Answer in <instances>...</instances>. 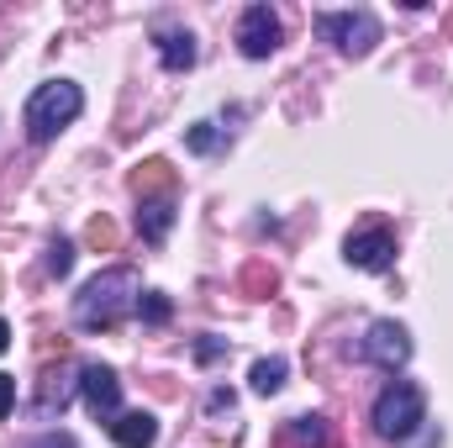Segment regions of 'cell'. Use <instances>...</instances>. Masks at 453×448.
I'll return each mask as SVG.
<instances>
[{"label":"cell","instance_id":"6da1fadb","mask_svg":"<svg viewBox=\"0 0 453 448\" xmlns=\"http://www.w3.org/2000/svg\"><path fill=\"white\" fill-rule=\"evenodd\" d=\"M137 274L132 269H101L80 296H74V322L85 328V333H111L127 322V312H137Z\"/></svg>","mask_w":453,"mask_h":448},{"label":"cell","instance_id":"7a4b0ae2","mask_svg":"<svg viewBox=\"0 0 453 448\" xmlns=\"http://www.w3.org/2000/svg\"><path fill=\"white\" fill-rule=\"evenodd\" d=\"M80 112H85L80 85H74V80H48V85L32 90V101H27V112H21V127H27L32 143H53Z\"/></svg>","mask_w":453,"mask_h":448},{"label":"cell","instance_id":"3957f363","mask_svg":"<svg viewBox=\"0 0 453 448\" xmlns=\"http://www.w3.org/2000/svg\"><path fill=\"white\" fill-rule=\"evenodd\" d=\"M422 422H427L422 385H411V380H390V385L374 396V433H380V438L406 444V438H417Z\"/></svg>","mask_w":453,"mask_h":448},{"label":"cell","instance_id":"277c9868","mask_svg":"<svg viewBox=\"0 0 453 448\" xmlns=\"http://www.w3.org/2000/svg\"><path fill=\"white\" fill-rule=\"evenodd\" d=\"M317 32L348 53V58H364V53H374V42H380V21H374V11H322L317 16Z\"/></svg>","mask_w":453,"mask_h":448},{"label":"cell","instance_id":"5b68a950","mask_svg":"<svg viewBox=\"0 0 453 448\" xmlns=\"http://www.w3.org/2000/svg\"><path fill=\"white\" fill-rule=\"evenodd\" d=\"M342 259L364 274H385L395 264V232L390 227H364V232H348L342 243Z\"/></svg>","mask_w":453,"mask_h":448},{"label":"cell","instance_id":"8992f818","mask_svg":"<svg viewBox=\"0 0 453 448\" xmlns=\"http://www.w3.org/2000/svg\"><path fill=\"white\" fill-rule=\"evenodd\" d=\"M80 396H85V412L96 422H116L121 417V380H116L111 364H85L80 369Z\"/></svg>","mask_w":453,"mask_h":448},{"label":"cell","instance_id":"52a82bcc","mask_svg":"<svg viewBox=\"0 0 453 448\" xmlns=\"http://www.w3.org/2000/svg\"><path fill=\"white\" fill-rule=\"evenodd\" d=\"M358 353L369 359V364H380V369H401L406 359H411V333L401 328V322H369V333H364V343H358Z\"/></svg>","mask_w":453,"mask_h":448},{"label":"cell","instance_id":"ba28073f","mask_svg":"<svg viewBox=\"0 0 453 448\" xmlns=\"http://www.w3.org/2000/svg\"><path fill=\"white\" fill-rule=\"evenodd\" d=\"M280 37H285V27H280V16L269 5H248L237 16V48H242V58H269L280 48Z\"/></svg>","mask_w":453,"mask_h":448},{"label":"cell","instance_id":"9c48e42d","mask_svg":"<svg viewBox=\"0 0 453 448\" xmlns=\"http://www.w3.org/2000/svg\"><path fill=\"white\" fill-rule=\"evenodd\" d=\"M116 448H153L158 444V417L153 412H121L111 422Z\"/></svg>","mask_w":453,"mask_h":448},{"label":"cell","instance_id":"30bf717a","mask_svg":"<svg viewBox=\"0 0 453 448\" xmlns=\"http://www.w3.org/2000/svg\"><path fill=\"white\" fill-rule=\"evenodd\" d=\"M132 196L137 201H158V196H174V169L164 158H148L132 169Z\"/></svg>","mask_w":453,"mask_h":448},{"label":"cell","instance_id":"8fae6325","mask_svg":"<svg viewBox=\"0 0 453 448\" xmlns=\"http://www.w3.org/2000/svg\"><path fill=\"white\" fill-rule=\"evenodd\" d=\"M80 390V380H69V375H42L37 380V396H32V417H53V412H64L69 406V396Z\"/></svg>","mask_w":453,"mask_h":448},{"label":"cell","instance_id":"7c38bea8","mask_svg":"<svg viewBox=\"0 0 453 448\" xmlns=\"http://www.w3.org/2000/svg\"><path fill=\"white\" fill-rule=\"evenodd\" d=\"M153 42H158V64H164L169 74H185V69L196 64V37H190V32H169V27H164Z\"/></svg>","mask_w":453,"mask_h":448},{"label":"cell","instance_id":"4fadbf2b","mask_svg":"<svg viewBox=\"0 0 453 448\" xmlns=\"http://www.w3.org/2000/svg\"><path fill=\"white\" fill-rule=\"evenodd\" d=\"M169 227H174V196H158V201H142V206H137V232H142L148 243H164Z\"/></svg>","mask_w":453,"mask_h":448},{"label":"cell","instance_id":"5bb4252c","mask_svg":"<svg viewBox=\"0 0 453 448\" xmlns=\"http://www.w3.org/2000/svg\"><path fill=\"white\" fill-rule=\"evenodd\" d=\"M333 444V428L322 417H290L285 422V448H327Z\"/></svg>","mask_w":453,"mask_h":448},{"label":"cell","instance_id":"9a60e30c","mask_svg":"<svg viewBox=\"0 0 453 448\" xmlns=\"http://www.w3.org/2000/svg\"><path fill=\"white\" fill-rule=\"evenodd\" d=\"M285 375H290V364H285V359H258L248 380H253V390H258V396H274V390L285 385Z\"/></svg>","mask_w":453,"mask_h":448},{"label":"cell","instance_id":"2e32d148","mask_svg":"<svg viewBox=\"0 0 453 448\" xmlns=\"http://www.w3.org/2000/svg\"><path fill=\"white\" fill-rule=\"evenodd\" d=\"M242 290H248V296H274V290H280V274H274L269 264H248V269H242Z\"/></svg>","mask_w":453,"mask_h":448},{"label":"cell","instance_id":"e0dca14e","mask_svg":"<svg viewBox=\"0 0 453 448\" xmlns=\"http://www.w3.org/2000/svg\"><path fill=\"white\" fill-rule=\"evenodd\" d=\"M137 312H142V322H148V328H164L174 306H169V296H164V290H142V296H137Z\"/></svg>","mask_w":453,"mask_h":448},{"label":"cell","instance_id":"ac0fdd59","mask_svg":"<svg viewBox=\"0 0 453 448\" xmlns=\"http://www.w3.org/2000/svg\"><path fill=\"white\" fill-rule=\"evenodd\" d=\"M185 143H190V153H217V148H222V127H217V121H196V127L185 132Z\"/></svg>","mask_w":453,"mask_h":448},{"label":"cell","instance_id":"d6986e66","mask_svg":"<svg viewBox=\"0 0 453 448\" xmlns=\"http://www.w3.org/2000/svg\"><path fill=\"white\" fill-rule=\"evenodd\" d=\"M69 269H74V243H69V237H53V243H48V274L64 280Z\"/></svg>","mask_w":453,"mask_h":448},{"label":"cell","instance_id":"ffe728a7","mask_svg":"<svg viewBox=\"0 0 453 448\" xmlns=\"http://www.w3.org/2000/svg\"><path fill=\"white\" fill-rule=\"evenodd\" d=\"M85 243H90V248H101V253H111V248H116V222H111V217H90Z\"/></svg>","mask_w":453,"mask_h":448},{"label":"cell","instance_id":"44dd1931","mask_svg":"<svg viewBox=\"0 0 453 448\" xmlns=\"http://www.w3.org/2000/svg\"><path fill=\"white\" fill-rule=\"evenodd\" d=\"M222 353H226V337H211V333H206L201 343H196V359H201V364H211V359H222Z\"/></svg>","mask_w":453,"mask_h":448},{"label":"cell","instance_id":"7402d4cb","mask_svg":"<svg viewBox=\"0 0 453 448\" xmlns=\"http://www.w3.org/2000/svg\"><path fill=\"white\" fill-rule=\"evenodd\" d=\"M11 406H16V380H11V375H0V422L11 417Z\"/></svg>","mask_w":453,"mask_h":448},{"label":"cell","instance_id":"603a6c76","mask_svg":"<svg viewBox=\"0 0 453 448\" xmlns=\"http://www.w3.org/2000/svg\"><path fill=\"white\" fill-rule=\"evenodd\" d=\"M27 448H80V444H74L69 433H42L37 444H27Z\"/></svg>","mask_w":453,"mask_h":448},{"label":"cell","instance_id":"cb8c5ba5","mask_svg":"<svg viewBox=\"0 0 453 448\" xmlns=\"http://www.w3.org/2000/svg\"><path fill=\"white\" fill-rule=\"evenodd\" d=\"M11 348V328H5V317H0V353Z\"/></svg>","mask_w":453,"mask_h":448}]
</instances>
